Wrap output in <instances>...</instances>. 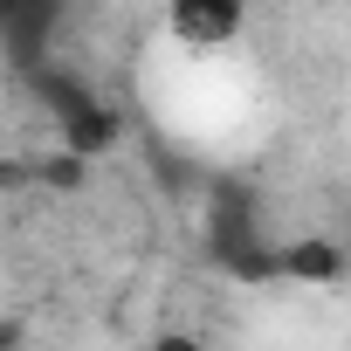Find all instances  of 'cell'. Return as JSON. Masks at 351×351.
Returning a JSON list of instances; mask_svg holds the SVG:
<instances>
[{
    "label": "cell",
    "mask_w": 351,
    "mask_h": 351,
    "mask_svg": "<svg viewBox=\"0 0 351 351\" xmlns=\"http://www.w3.org/2000/svg\"><path fill=\"white\" fill-rule=\"evenodd\" d=\"M262 186H248L241 172H221V180H200V248L207 269H221L234 248L262 241Z\"/></svg>",
    "instance_id": "1"
},
{
    "label": "cell",
    "mask_w": 351,
    "mask_h": 351,
    "mask_svg": "<svg viewBox=\"0 0 351 351\" xmlns=\"http://www.w3.org/2000/svg\"><path fill=\"white\" fill-rule=\"evenodd\" d=\"M62 28H69V0H8L0 8V62L14 76L35 69L42 56H56Z\"/></svg>",
    "instance_id": "2"
},
{
    "label": "cell",
    "mask_w": 351,
    "mask_h": 351,
    "mask_svg": "<svg viewBox=\"0 0 351 351\" xmlns=\"http://www.w3.org/2000/svg\"><path fill=\"white\" fill-rule=\"evenodd\" d=\"M344 276H351L344 241H330V234H289V241H276V289H337Z\"/></svg>",
    "instance_id": "3"
},
{
    "label": "cell",
    "mask_w": 351,
    "mask_h": 351,
    "mask_svg": "<svg viewBox=\"0 0 351 351\" xmlns=\"http://www.w3.org/2000/svg\"><path fill=\"white\" fill-rule=\"evenodd\" d=\"M165 28L180 35L186 49H228L248 28V0H165Z\"/></svg>",
    "instance_id": "4"
},
{
    "label": "cell",
    "mask_w": 351,
    "mask_h": 351,
    "mask_svg": "<svg viewBox=\"0 0 351 351\" xmlns=\"http://www.w3.org/2000/svg\"><path fill=\"white\" fill-rule=\"evenodd\" d=\"M124 138H131V110H124L117 97H104V90L56 124V145H69V152H83V158H110Z\"/></svg>",
    "instance_id": "5"
},
{
    "label": "cell",
    "mask_w": 351,
    "mask_h": 351,
    "mask_svg": "<svg viewBox=\"0 0 351 351\" xmlns=\"http://www.w3.org/2000/svg\"><path fill=\"white\" fill-rule=\"evenodd\" d=\"M21 90H28V104H35L49 124H62L69 110H83V104L97 97V83H90L76 62H62V56H42L35 69H21Z\"/></svg>",
    "instance_id": "6"
},
{
    "label": "cell",
    "mask_w": 351,
    "mask_h": 351,
    "mask_svg": "<svg viewBox=\"0 0 351 351\" xmlns=\"http://www.w3.org/2000/svg\"><path fill=\"white\" fill-rule=\"evenodd\" d=\"M90 172H97V158H83V152H69V145H49V152H28V186H35V193H56V200H76V193L90 186Z\"/></svg>",
    "instance_id": "7"
},
{
    "label": "cell",
    "mask_w": 351,
    "mask_h": 351,
    "mask_svg": "<svg viewBox=\"0 0 351 351\" xmlns=\"http://www.w3.org/2000/svg\"><path fill=\"white\" fill-rule=\"evenodd\" d=\"M145 165H152V180H158V193H200V165L186 158V152H172V145H158L152 138V152H145Z\"/></svg>",
    "instance_id": "8"
},
{
    "label": "cell",
    "mask_w": 351,
    "mask_h": 351,
    "mask_svg": "<svg viewBox=\"0 0 351 351\" xmlns=\"http://www.w3.org/2000/svg\"><path fill=\"white\" fill-rule=\"evenodd\" d=\"M28 186V158H8L0 152V193H21Z\"/></svg>",
    "instance_id": "9"
},
{
    "label": "cell",
    "mask_w": 351,
    "mask_h": 351,
    "mask_svg": "<svg viewBox=\"0 0 351 351\" xmlns=\"http://www.w3.org/2000/svg\"><path fill=\"white\" fill-rule=\"evenodd\" d=\"M0 344H21V324H0Z\"/></svg>",
    "instance_id": "10"
},
{
    "label": "cell",
    "mask_w": 351,
    "mask_h": 351,
    "mask_svg": "<svg viewBox=\"0 0 351 351\" xmlns=\"http://www.w3.org/2000/svg\"><path fill=\"white\" fill-rule=\"evenodd\" d=\"M0 8H8V0H0Z\"/></svg>",
    "instance_id": "11"
}]
</instances>
